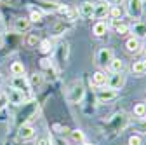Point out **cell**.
Listing matches in <instances>:
<instances>
[{"label":"cell","instance_id":"obj_34","mask_svg":"<svg viewBox=\"0 0 146 145\" xmlns=\"http://www.w3.org/2000/svg\"><path fill=\"white\" fill-rule=\"evenodd\" d=\"M129 145H143L141 136H139V135H132V136L129 138Z\"/></svg>","mask_w":146,"mask_h":145},{"label":"cell","instance_id":"obj_31","mask_svg":"<svg viewBox=\"0 0 146 145\" xmlns=\"http://www.w3.org/2000/svg\"><path fill=\"white\" fill-rule=\"evenodd\" d=\"M70 133H71V138H73V142H77V143H82V142H85V135H84V131H80V130H71Z\"/></svg>","mask_w":146,"mask_h":145},{"label":"cell","instance_id":"obj_12","mask_svg":"<svg viewBox=\"0 0 146 145\" xmlns=\"http://www.w3.org/2000/svg\"><path fill=\"white\" fill-rule=\"evenodd\" d=\"M123 84H125L123 72H122V74H111V75H108V82H106L108 87H111V89H115V91H118V89L123 87Z\"/></svg>","mask_w":146,"mask_h":145},{"label":"cell","instance_id":"obj_7","mask_svg":"<svg viewBox=\"0 0 146 145\" xmlns=\"http://www.w3.org/2000/svg\"><path fill=\"white\" fill-rule=\"evenodd\" d=\"M68 54H70V44L68 42H59L58 47H56V58H54V61H56V65L59 68H63L66 65Z\"/></svg>","mask_w":146,"mask_h":145},{"label":"cell","instance_id":"obj_28","mask_svg":"<svg viewBox=\"0 0 146 145\" xmlns=\"http://www.w3.org/2000/svg\"><path fill=\"white\" fill-rule=\"evenodd\" d=\"M52 49H54V47H52V40H50V39H42V40L38 42V51H40L42 54H50Z\"/></svg>","mask_w":146,"mask_h":145},{"label":"cell","instance_id":"obj_21","mask_svg":"<svg viewBox=\"0 0 146 145\" xmlns=\"http://www.w3.org/2000/svg\"><path fill=\"white\" fill-rule=\"evenodd\" d=\"M131 72H132L136 77H143V75L146 74V58H144V60H137V61H134L132 66H131Z\"/></svg>","mask_w":146,"mask_h":145},{"label":"cell","instance_id":"obj_36","mask_svg":"<svg viewBox=\"0 0 146 145\" xmlns=\"http://www.w3.org/2000/svg\"><path fill=\"white\" fill-rule=\"evenodd\" d=\"M7 103V98H5V93H2V89H0V108H4Z\"/></svg>","mask_w":146,"mask_h":145},{"label":"cell","instance_id":"obj_3","mask_svg":"<svg viewBox=\"0 0 146 145\" xmlns=\"http://www.w3.org/2000/svg\"><path fill=\"white\" fill-rule=\"evenodd\" d=\"M11 87L16 89V91H19V93H23L26 96V100L31 98L33 89H31V86H30V82H28V79L25 75H12L11 77Z\"/></svg>","mask_w":146,"mask_h":145},{"label":"cell","instance_id":"obj_29","mask_svg":"<svg viewBox=\"0 0 146 145\" xmlns=\"http://www.w3.org/2000/svg\"><path fill=\"white\" fill-rule=\"evenodd\" d=\"M42 17H44V12H42L40 9H31V11H30V16H28V19H30L31 23H40Z\"/></svg>","mask_w":146,"mask_h":145},{"label":"cell","instance_id":"obj_25","mask_svg":"<svg viewBox=\"0 0 146 145\" xmlns=\"http://www.w3.org/2000/svg\"><path fill=\"white\" fill-rule=\"evenodd\" d=\"M123 14H125V11H123L122 5H110L108 17H111V19H122Z\"/></svg>","mask_w":146,"mask_h":145},{"label":"cell","instance_id":"obj_40","mask_svg":"<svg viewBox=\"0 0 146 145\" xmlns=\"http://www.w3.org/2000/svg\"><path fill=\"white\" fill-rule=\"evenodd\" d=\"M77 145H92V143H87V142H82V143H77Z\"/></svg>","mask_w":146,"mask_h":145},{"label":"cell","instance_id":"obj_17","mask_svg":"<svg viewBox=\"0 0 146 145\" xmlns=\"http://www.w3.org/2000/svg\"><path fill=\"white\" fill-rule=\"evenodd\" d=\"M94 14V4L92 2H84L78 5V16L82 19H90Z\"/></svg>","mask_w":146,"mask_h":145},{"label":"cell","instance_id":"obj_2","mask_svg":"<svg viewBox=\"0 0 146 145\" xmlns=\"http://www.w3.org/2000/svg\"><path fill=\"white\" fill-rule=\"evenodd\" d=\"M85 96V87L80 81H75L70 87H68V93H66V100L71 103V105H77V103H82Z\"/></svg>","mask_w":146,"mask_h":145},{"label":"cell","instance_id":"obj_39","mask_svg":"<svg viewBox=\"0 0 146 145\" xmlns=\"http://www.w3.org/2000/svg\"><path fill=\"white\" fill-rule=\"evenodd\" d=\"M2 46H4V37L0 35V47H2Z\"/></svg>","mask_w":146,"mask_h":145},{"label":"cell","instance_id":"obj_24","mask_svg":"<svg viewBox=\"0 0 146 145\" xmlns=\"http://www.w3.org/2000/svg\"><path fill=\"white\" fill-rule=\"evenodd\" d=\"M28 82H30L31 89H38L44 84V75L40 74V72H33V74L28 77Z\"/></svg>","mask_w":146,"mask_h":145},{"label":"cell","instance_id":"obj_26","mask_svg":"<svg viewBox=\"0 0 146 145\" xmlns=\"http://www.w3.org/2000/svg\"><path fill=\"white\" fill-rule=\"evenodd\" d=\"M113 28H115V32L118 35H125V33L131 32V26L127 25V23H123L122 19H113Z\"/></svg>","mask_w":146,"mask_h":145},{"label":"cell","instance_id":"obj_1","mask_svg":"<svg viewBox=\"0 0 146 145\" xmlns=\"http://www.w3.org/2000/svg\"><path fill=\"white\" fill-rule=\"evenodd\" d=\"M36 112H38V103L33 101V100H28L21 105L19 108V112L16 114V124H17V128H19L21 124H26L30 119H33L36 115Z\"/></svg>","mask_w":146,"mask_h":145},{"label":"cell","instance_id":"obj_43","mask_svg":"<svg viewBox=\"0 0 146 145\" xmlns=\"http://www.w3.org/2000/svg\"><path fill=\"white\" fill-rule=\"evenodd\" d=\"M0 5H2V0H0Z\"/></svg>","mask_w":146,"mask_h":145},{"label":"cell","instance_id":"obj_14","mask_svg":"<svg viewBox=\"0 0 146 145\" xmlns=\"http://www.w3.org/2000/svg\"><path fill=\"white\" fill-rule=\"evenodd\" d=\"M30 28H31V21L28 19V17H16V19H14L12 30L16 33H26Z\"/></svg>","mask_w":146,"mask_h":145},{"label":"cell","instance_id":"obj_11","mask_svg":"<svg viewBox=\"0 0 146 145\" xmlns=\"http://www.w3.org/2000/svg\"><path fill=\"white\" fill-rule=\"evenodd\" d=\"M5 98H7V103H12V105H23L25 101H28L23 93L16 91V89H12V87L5 91Z\"/></svg>","mask_w":146,"mask_h":145},{"label":"cell","instance_id":"obj_30","mask_svg":"<svg viewBox=\"0 0 146 145\" xmlns=\"http://www.w3.org/2000/svg\"><path fill=\"white\" fill-rule=\"evenodd\" d=\"M11 74L12 75H25V65L21 61H14L11 65Z\"/></svg>","mask_w":146,"mask_h":145},{"label":"cell","instance_id":"obj_18","mask_svg":"<svg viewBox=\"0 0 146 145\" xmlns=\"http://www.w3.org/2000/svg\"><path fill=\"white\" fill-rule=\"evenodd\" d=\"M71 26H73V23H70V21H63V19H59L56 25L52 26V35L54 37H59V35H63V33H66L68 30H71Z\"/></svg>","mask_w":146,"mask_h":145},{"label":"cell","instance_id":"obj_6","mask_svg":"<svg viewBox=\"0 0 146 145\" xmlns=\"http://www.w3.org/2000/svg\"><path fill=\"white\" fill-rule=\"evenodd\" d=\"M56 12L61 16L63 21H70V23H73V21L78 17V9L71 7V5H68V4H59V7H58Z\"/></svg>","mask_w":146,"mask_h":145},{"label":"cell","instance_id":"obj_42","mask_svg":"<svg viewBox=\"0 0 146 145\" xmlns=\"http://www.w3.org/2000/svg\"><path fill=\"white\" fill-rule=\"evenodd\" d=\"M143 51H144V54H146V46H144V49H143Z\"/></svg>","mask_w":146,"mask_h":145},{"label":"cell","instance_id":"obj_37","mask_svg":"<svg viewBox=\"0 0 146 145\" xmlns=\"http://www.w3.org/2000/svg\"><path fill=\"white\" fill-rule=\"evenodd\" d=\"M104 2H108L110 5H122L123 0H104Z\"/></svg>","mask_w":146,"mask_h":145},{"label":"cell","instance_id":"obj_35","mask_svg":"<svg viewBox=\"0 0 146 145\" xmlns=\"http://www.w3.org/2000/svg\"><path fill=\"white\" fill-rule=\"evenodd\" d=\"M40 65H42V68H52V65H54V63H52L49 58H44V60L40 61Z\"/></svg>","mask_w":146,"mask_h":145},{"label":"cell","instance_id":"obj_5","mask_svg":"<svg viewBox=\"0 0 146 145\" xmlns=\"http://www.w3.org/2000/svg\"><path fill=\"white\" fill-rule=\"evenodd\" d=\"M143 12H144V7H143V2H141V0H127L125 14L129 16L131 19L139 21L141 17H143Z\"/></svg>","mask_w":146,"mask_h":145},{"label":"cell","instance_id":"obj_22","mask_svg":"<svg viewBox=\"0 0 146 145\" xmlns=\"http://www.w3.org/2000/svg\"><path fill=\"white\" fill-rule=\"evenodd\" d=\"M106 32H108V25L104 21H96L92 25V35H94V37L101 39V37H104V35H106Z\"/></svg>","mask_w":146,"mask_h":145},{"label":"cell","instance_id":"obj_19","mask_svg":"<svg viewBox=\"0 0 146 145\" xmlns=\"http://www.w3.org/2000/svg\"><path fill=\"white\" fill-rule=\"evenodd\" d=\"M125 49H127V52H131V54H137V52H141V51H143L141 40L136 39V37L127 39V40H125Z\"/></svg>","mask_w":146,"mask_h":145},{"label":"cell","instance_id":"obj_41","mask_svg":"<svg viewBox=\"0 0 146 145\" xmlns=\"http://www.w3.org/2000/svg\"><path fill=\"white\" fill-rule=\"evenodd\" d=\"M12 0H2V4H11Z\"/></svg>","mask_w":146,"mask_h":145},{"label":"cell","instance_id":"obj_32","mask_svg":"<svg viewBox=\"0 0 146 145\" xmlns=\"http://www.w3.org/2000/svg\"><path fill=\"white\" fill-rule=\"evenodd\" d=\"M25 42H26V46H28V47H35L40 40L36 39V35H35V33H30L28 37H26V40H25Z\"/></svg>","mask_w":146,"mask_h":145},{"label":"cell","instance_id":"obj_10","mask_svg":"<svg viewBox=\"0 0 146 145\" xmlns=\"http://www.w3.org/2000/svg\"><path fill=\"white\" fill-rule=\"evenodd\" d=\"M108 12H110V4L104 2V0H101V2L94 4V14H92V17L98 19V21H103L104 17H108Z\"/></svg>","mask_w":146,"mask_h":145},{"label":"cell","instance_id":"obj_4","mask_svg":"<svg viewBox=\"0 0 146 145\" xmlns=\"http://www.w3.org/2000/svg\"><path fill=\"white\" fill-rule=\"evenodd\" d=\"M127 124H129V117H127V114H125V112H118V114H115L111 119L106 122L108 130H110V131H113V133L122 131Z\"/></svg>","mask_w":146,"mask_h":145},{"label":"cell","instance_id":"obj_27","mask_svg":"<svg viewBox=\"0 0 146 145\" xmlns=\"http://www.w3.org/2000/svg\"><path fill=\"white\" fill-rule=\"evenodd\" d=\"M132 114H134V117H137L139 121L141 119H144L146 117V103H136L134 105V108H132Z\"/></svg>","mask_w":146,"mask_h":145},{"label":"cell","instance_id":"obj_16","mask_svg":"<svg viewBox=\"0 0 146 145\" xmlns=\"http://www.w3.org/2000/svg\"><path fill=\"white\" fill-rule=\"evenodd\" d=\"M90 82H92L94 87H104L106 82H108V75H106V72L103 70H98L92 74V77H90Z\"/></svg>","mask_w":146,"mask_h":145},{"label":"cell","instance_id":"obj_9","mask_svg":"<svg viewBox=\"0 0 146 145\" xmlns=\"http://www.w3.org/2000/svg\"><path fill=\"white\" fill-rule=\"evenodd\" d=\"M113 58H115V56H113V51L110 49V47H103V49H99L98 54H96V65H98L99 68H108L110 61H111Z\"/></svg>","mask_w":146,"mask_h":145},{"label":"cell","instance_id":"obj_33","mask_svg":"<svg viewBox=\"0 0 146 145\" xmlns=\"http://www.w3.org/2000/svg\"><path fill=\"white\" fill-rule=\"evenodd\" d=\"M35 145H52V138H49V136H42V138H38L35 142Z\"/></svg>","mask_w":146,"mask_h":145},{"label":"cell","instance_id":"obj_8","mask_svg":"<svg viewBox=\"0 0 146 145\" xmlns=\"http://www.w3.org/2000/svg\"><path fill=\"white\" fill-rule=\"evenodd\" d=\"M118 96V91H115V89L111 87H98V91H96V100L99 103H110V101H113L117 100Z\"/></svg>","mask_w":146,"mask_h":145},{"label":"cell","instance_id":"obj_13","mask_svg":"<svg viewBox=\"0 0 146 145\" xmlns=\"http://www.w3.org/2000/svg\"><path fill=\"white\" fill-rule=\"evenodd\" d=\"M33 136H35V128H33L30 122L21 124L19 128H17V138H19V140L26 142V140H31Z\"/></svg>","mask_w":146,"mask_h":145},{"label":"cell","instance_id":"obj_38","mask_svg":"<svg viewBox=\"0 0 146 145\" xmlns=\"http://www.w3.org/2000/svg\"><path fill=\"white\" fill-rule=\"evenodd\" d=\"M56 143H58V145H66V142H63L61 138H59V140H56Z\"/></svg>","mask_w":146,"mask_h":145},{"label":"cell","instance_id":"obj_23","mask_svg":"<svg viewBox=\"0 0 146 145\" xmlns=\"http://www.w3.org/2000/svg\"><path fill=\"white\" fill-rule=\"evenodd\" d=\"M123 68H125V65H123V60H120V58H113L108 65V70L111 74H122Z\"/></svg>","mask_w":146,"mask_h":145},{"label":"cell","instance_id":"obj_44","mask_svg":"<svg viewBox=\"0 0 146 145\" xmlns=\"http://www.w3.org/2000/svg\"><path fill=\"white\" fill-rule=\"evenodd\" d=\"M141 2H146V0H141Z\"/></svg>","mask_w":146,"mask_h":145},{"label":"cell","instance_id":"obj_20","mask_svg":"<svg viewBox=\"0 0 146 145\" xmlns=\"http://www.w3.org/2000/svg\"><path fill=\"white\" fill-rule=\"evenodd\" d=\"M36 4L42 12H56L59 7V2H54V0H36Z\"/></svg>","mask_w":146,"mask_h":145},{"label":"cell","instance_id":"obj_15","mask_svg":"<svg viewBox=\"0 0 146 145\" xmlns=\"http://www.w3.org/2000/svg\"><path fill=\"white\" fill-rule=\"evenodd\" d=\"M131 33H132V37H136V39H144L146 37V21H136L132 26H131Z\"/></svg>","mask_w":146,"mask_h":145}]
</instances>
